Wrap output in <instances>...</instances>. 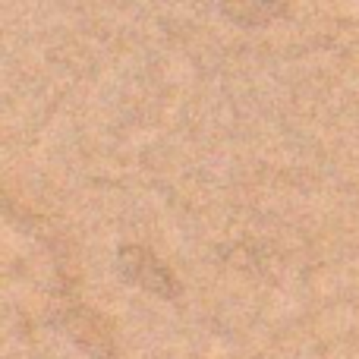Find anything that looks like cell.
Wrapping results in <instances>:
<instances>
[{
    "label": "cell",
    "mask_w": 359,
    "mask_h": 359,
    "mask_svg": "<svg viewBox=\"0 0 359 359\" xmlns=\"http://www.w3.org/2000/svg\"><path fill=\"white\" fill-rule=\"evenodd\" d=\"M120 271H123L126 280L145 287V290L161 293V297H174L177 293V284L168 274V268H164L155 255L145 252V249H136V246L123 249V252H120Z\"/></svg>",
    "instance_id": "1"
}]
</instances>
